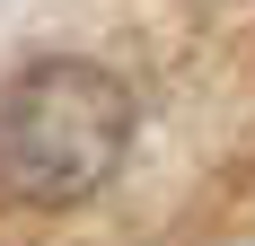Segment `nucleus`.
Returning <instances> with one entry per match:
<instances>
[{
	"label": "nucleus",
	"mask_w": 255,
	"mask_h": 246,
	"mask_svg": "<svg viewBox=\"0 0 255 246\" xmlns=\"http://www.w3.org/2000/svg\"><path fill=\"white\" fill-rule=\"evenodd\" d=\"M132 149V88L106 62L44 53L0 88V194L26 211L88 202Z\"/></svg>",
	"instance_id": "nucleus-1"
}]
</instances>
